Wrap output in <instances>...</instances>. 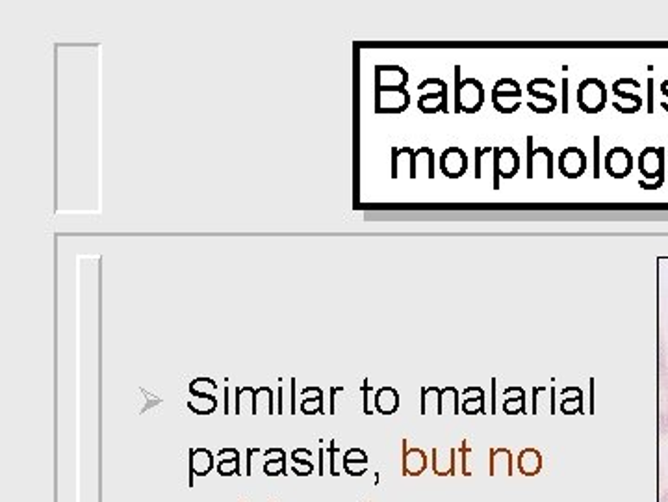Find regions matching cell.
Listing matches in <instances>:
<instances>
[{
  "instance_id": "obj_13",
  "label": "cell",
  "mask_w": 668,
  "mask_h": 502,
  "mask_svg": "<svg viewBox=\"0 0 668 502\" xmlns=\"http://www.w3.org/2000/svg\"><path fill=\"white\" fill-rule=\"evenodd\" d=\"M239 452L236 448H221L217 452V463H215V471L220 473V476H234L239 473Z\"/></svg>"
},
{
  "instance_id": "obj_36",
  "label": "cell",
  "mask_w": 668,
  "mask_h": 502,
  "mask_svg": "<svg viewBox=\"0 0 668 502\" xmlns=\"http://www.w3.org/2000/svg\"><path fill=\"white\" fill-rule=\"evenodd\" d=\"M362 391H364V413L371 415V408H370V385H368V381H366V385L362 387Z\"/></svg>"
},
{
  "instance_id": "obj_16",
  "label": "cell",
  "mask_w": 668,
  "mask_h": 502,
  "mask_svg": "<svg viewBox=\"0 0 668 502\" xmlns=\"http://www.w3.org/2000/svg\"><path fill=\"white\" fill-rule=\"evenodd\" d=\"M463 413L483 415L485 413V391L481 387H466L463 391Z\"/></svg>"
},
{
  "instance_id": "obj_31",
  "label": "cell",
  "mask_w": 668,
  "mask_h": 502,
  "mask_svg": "<svg viewBox=\"0 0 668 502\" xmlns=\"http://www.w3.org/2000/svg\"><path fill=\"white\" fill-rule=\"evenodd\" d=\"M537 155H546V158H548L546 177L551 181V179L555 177V175H553V162H555V160H553V153L550 151V147H546V145H540L538 149H535V157H537Z\"/></svg>"
},
{
  "instance_id": "obj_20",
  "label": "cell",
  "mask_w": 668,
  "mask_h": 502,
  "mask_svg": "<svg viewBox=\"0 0 668 502\" xmlns=\"http://www.w3.org/2000/svg\"><path fill=\"white\" fill-rule=\"evenodd\" d=\"M522 97V89L520 84L514 79H499L494 84L492 88V101H502V99H512V101H520Z\"/></svg>"
},
{
  "instance_id": "obj_39",
  "label": "cell",
  "mask_w": 668,
  "mask_h": 502,
  "mask_svg": "<svg viewBox=\"0 0 668 502\" xmlns=\"http://www.w3.org/2000/svg\"><path fill=\"white\" fill-rule=\"evenodd\" d=\"M661 502H668V491L663 493V497H661Z\"/></svg>"
},
{
  "instance_id": "obj_12",
  "label": "cell",
  "mask_w": 668,
  "mask_h": 502,
  "mask_svg": "<svg viewBox=\"0 0 668 502\" xmlns=\"http://www.w3.org/2000/svg\"><path fill=\"white\" fill-rule=\"evenodd\" d=\"M368 465H370V459L362 448H349L344 454V473L349 476H362L368 473Z\"/></svg>"
},
{
  "instance_id": "obj_27",
  "label": "cell",
  "mask_w": 668,
  "mask_h": 502,
  "mask_svg": "<svg viewBox=\"0 0 668 502\" xmlns=\"http://www.w3.org/2000/svg\"><path fill=\"white\" fill-rule=\"evenodd\" d=\"M215 387H217V385H215L212 379L197 378L196 381H191L190 391L193 396H197V394H208V389H215Z\"/></svg>"
},
{
  "instance_id": "obj_15",
  "label": "cell",
  "mask_w": 668,
  "mask_h": 502,
  "mask_svg": "<svg viewBox=\"0 0 668 502\" xmlns=\"http://www.w3.org/2000/svg\"><path fill=\"white\" fill-rule=\"evenodd\" d=\"M418 106L424 113H448V84H442L438 94H427L418 99Z\"/></svg>"
},
{
  "instance_id": "obj_17",
  "label": "cell",
  "mask_w": 668,
  "mask_h": 502,
  "mask_svg": "<svg viewBox=\"0 0 668 502\" xmlns=\"http://www.w3.org/2000/svg\"><path fill=\"white\" fill-rule=\"evenodd\" d=\"M264 454H266L264 474H268V476L286 474V452L283 448H268Z\"/></svg>"
},
{
  "instance_id": "obj_6",
  "label": "cell",
  "mask_w": 668,
  "mask_h": 502,
  "mask_svg": "<svg viewBox=\"0 0 668 502\" xmlns=\"http://www.w3.org/2000/svg\"><path fill=\"white\" fill-rule=\"evenodd\" d=\"M557 166H559V172L566 179H579L587 172L589 162H587V155L583 149L570 145L561 153V157L557 160Z\"/></svg>"
},
{
  "instance_id": "obj_34",
  "label": "cell",
  "mask_w": 668,
  "mask_h": 502,
  "mask_svg": "<svg viewBox=\"0 0 668 502\" xmlns=\"http://www.w3.org/2000/svg\"><path fill=\"white\" fill-rule=\"evenodd\" d=\"M598 157H600V136L594 138V179L600 177V169H598Z\"/></svg>"
},
{
  "instance_id": "obj_23",
  "label": "cell",
  "mask_w": 668,
  "mask_h": 502,
  "mask_svg": "<svg viewBox=\"0 0 668 502\" xmlns=\"http://www.w3.org/2000/svg\"><path fill=\"white\" fill-rule=\"evenodd\" d=\"M188 408L197 415H210L214 413V409L217 408V400L212 394H197L196 400H191Z\"/></svg>"
},
{
  "instance_id": "obj_5",
  "label": "cell",
  "mask_w": 668,
  "mask_h": 502,
  "mask_svg": "<svg viewBox=\"0 0 668 502\" xmlns=\"http://www.w3.org/2000/svg\"><path fill=\"white\" fill-rule=\"evenodd\" d=\"M605 169L613 179H625L629 173L633 172V155L629 153V149L622 145L611 147L605 155Z\"/></svg>"
},
{
  "instance_id": "obj_18",
  "label": "cell",
  "mask_w": 668,
  "mask_h": 502,
  "mask_svg": "<svg viewBox=\"0 0 668 502\" xmlns=\"http://www.w3.org/2000/svg\"><path fill=\"white\" fill-rule=\"evenodd\" d=\"M375 409L383 415H394L400 409V393L392 387H383L377 391Z\"/></svg>"
},
{
  "instance_id": "obj_22",
  "label": "cell",
  "mask_w": 668,
  "mask_h": 502,
  "mask_svg": "<svg viewBox=\"0 0 668 502\" xmlns=\"http://www.w3.org/2000/svg\"><path fill=\"white\" fill-rule=\"evenodd\" d=\"M325 454H327V458H325L327 473L331 474V476H340L341 471H344V456H341V452L338 450L336 441H331Z\"/></svg>"
},
{
  "instance_id": "obj_32",
  "label": "cell",
  "mask_w": 668,
  "mask_h": 502,
  "mask_svg": "<svg viewBox=\"0 0 668 502\" xmlns=\"http://www.w3.org/2000/svg\"><path fill=\"white\" fill-rule=\"evenodd\" d=\"M613 94H615L616 97H620V99H629V101H633V104H637V106H642V99H640L639 95H633V94H628V91H622V89H620L616 84H613Z\"/></svg>"
},
{
  "instance_id": "obj_28",
  "label": "cell",
  "mask_w": 668,
  "mask_h": 502,
  "mask_svg": "<svg viewBox=\"0 0 668 502\" xmlns=\"http://www.w3.org/2000/svg\"><path fill=\"white\" fill-rule=\"evenodd\" d=\"M492 151H494L492 145H487V147H479V145H475V179L483 177V175H481V162H483V155L492 153Z\"/></svg>"
},
{
  "instance_id": "obj_37",
  "label": "cell",
  "mask_w": 668,
  "mask_h": 502,
  "mask_svg": "<svg viewBox=\"0 0 668 502\" xmlns=\"http://www.w3.org/2000/svg\"><path fill=\"white\" fill-rule=\"evenodd\" d=\"M327 473V465H325V448H319V467H317V474L323 476Z\"/></svg>"
},
{
  "instance_id": "obj_8",
  "label": "cell",
  "mask_w": 668,
  "mask_h": 502,
  "mask_svg": "<svg viewBox=\"0 0 668 502\" xmlns=\"http://www.w3.org/2000/svg\"><path fill=\"white\" fill-rule=\"evenodd\" d=\"M401 447H403V454H401V474H403V476H419V474H424L425 471H427V465H429L427 454H425L421 448H410L407 439L401 441Z\"/></svg>"
},
{
  "instance_id": "obj_11",
  "label": "cell",
  "mask_w": 668,
  "mask_h": 502,
  "mask_svg": "<svg viewBox=\"0 0 668 502\" xmlns=\"http://www.w3.org/2000/svg\"><path fill=\"white\" fill-rule=\"evenodd\" d=\"M488 469L490 476H512V452L509 448H490V458H488Z\"/></svg>"
},
{
  "instance_id": "obj_9",
  "label": "cell",
  "mask_w": 668,
  "mask_h": 502,
  "mask_svg": "<svg viewBox=\"0 0 668 502\" xmlns=\"http://www.w3.org/2000/svg\"><path fill=\"white\" fill-rule=\"evenodd\" d=\"M215 467L214 454L208 448H191L190 450V488H193V476H206Z\"/></svg>"
},
{
  "instance_id": "obj_29",
  "label": "cell",
  "mask_w": 668,
  "mask_h": 502,
  "mask_svg": "<svg viewBox=\"0 0 668 502\" xmlns=\"http://www.w3.org/2000/svg\"><path fill=\"white\" fill-rule=\"evenodd\" d=\"M535 138L533 136H527V179L531 181L535 175H533V158H535V145H533Z\"/></svg>"
},
{
  "instance_id": "obj_19",
  "label": "cell",
  "mask_w": 668,
  "mask_h": 502,
  "mask_svg": "<svg viewBox=\"0 0 668 502\" xmlns=\"http://www.w3.org/2000/svg\"><path fill=\"white\" fill-rule=\"evenodd\" d=\"M292 473L298 474V476H308V474H312L316 471V465L312 463V452L308 450V448H295L292 452Z\"/></svg>"
},
{
  "instance_id": "obj_10",
  "label": "cell",
  "mask_w": 668,
  "mask_h": 502,
  "mask_svg": "<svg viewBox=\"0 0 668 502\" xmlns=\"http://www.w3.org/2000/svg\"><path fill=\"white\" fill-rule=\"evenodd\" d=\"M431 467L436 476H453L457 474V448H449L442 454L440 448H433L431 452Z\"/></svg>"
},
{
  "instance_id": "obj_26",
  "label": "cell",
  "mask_w": 668,
  "mask_h": 502,
  "mask_svg": "<svg viewBox=\"0 0 668 502\" xmlns=\"http://www.w3.org/2000/svg\"><path fill=\"white\" fill-rule=\"evenodd\" d=\"M457 456H460V474L472 476V447L468 445V439H464Z\"/></svg>"
},
{
  "instance_id": "obj_30",
  "label": "cell",
  "mask_w": 668,
  "mask_h": 502,
  "mask_svg": "<svg viewBox=\"0 0 668 502\" xmlns=\"http://www.w3.org/2000/svg\"><path fill=\"white\" fill-rule=\"evenodd\" d=\"M527 94L531 95L533 99H540L542 103L551 104V106H555V108H557V99L553 97V95H550V94H542V91H537V89L533 88V86H529V84H527Z\"/></svg>"
},
{
  "instance_id": "obj_14",
  "label": "cell",
  "mask_w": 668,
  "mask_h": 502,
  "mask_svg": "<svg viewBox=\"0 0 668 502\" xmlns=\"http://www.w3.org/2000/svg\"><path fill=\"white\" fill-rule=\"evenodd\" d=\"M542 454L537 448H523L516 458L518 471L523 476H537L542 471Z\"/></svg>"
},
{
  "instance_id": "obj_2",
  "label": "cell",
  "mask_w": 668,
  "mask_h": 502,
  "mask_svg": "<svg viewBox=\"0 0 668 502\" xmlns=\"http://www.w3.org/2000/svg\"><path fill=\"white\" fill-rule=\"evenodd\" d=\"M576 97L577 106L585 113H589V116H594V113H600L607 106L609 89L600 79L590 77V79L581 80V84L577 86Z\"/></svg>"
},
{
  "instance_id": "obj_3",
  "label": "cell",
  "mask_w": 668,
  "mask_h": 502,
  "mask_svg": "<svg viewBox=\"0 0 668 502\" xmlns=\"http://www.w3.org/2000/svg\"><path fill=\"white\" fill-rule=\"evenodd\" d=\"M494 190H499V179L516 177L520 172V153L511 145L505 147H494Z\"/></svg>"
},
{
  "instance_id": "obj_35",
  "label": "cell",
  "mask_w": 668,
  "mask_h": 502,
  "mask_svg": "<svg viewBox=\"0 0 668 502\" xmlns=\"http://www.w3.org/2000/svg\"><path fill=\"white\" fill-rule=\"evenodd\" d=\"M562 113H568V79H562Z\"/></svg>"
},
{
  "instance_id": "obj_7",
  "label": "cell",
  "mask_w": 668,
  "mask_h": 502,
  "mask_svg": "<svg viewBox=\"0 0 668 502\" xmlns=\"http://www.w3.org/2000/svg\"><path fill=\"white\" fill-rule=\"evenodd\" d=\"M440 172L444 173L448 179H460L464 173L468 172V155L464 153V149L451 145L440 157Z\"/></svg>"
},
{
  "instance_id": "obj_33",
  "label": "cell",
  "mask_w": 668,
  "mask_h": 502,
  "mask_svg": "<svg viewBox=\"0 0 668 502\" xmlns=\"http://www.w3.org/2000/svg\"><path fill=\"white\" fill-rule=\"evenodd\" d=\"M256 454H260V448H247V458H245V462H247V465H245V476H251V474H253V456H256Z\"/></svg>"
},
{
  "instance_id": "obj_4",
  "label": "cell",
  "mask_w": 668,
  "mask_h": 502,
  "mask_svg": "<svg viewBox=\"0 0 668 502\" xmlns=\"http://www.w3.org/2000/svg\"><path fill=\"white\" fill-rule=\"evenodd\" d=\"M375 103V110L379 113H400L407 110L410 97L405 88L385 86V88H377Z\"/></svg>"
},
{
  "instance_id": "obj_24",
  "label": "cell",
  "mask_w": 668,
  "mask_h": 502,
  "mask_svg": "<svg viewBox=\"0 0 668 502\" xmlns=\"http://www.w3.org/2000/svg\"><path fill=\"white\" fill-rule=\"evenodd\" d=\"M514 398L503 400V411L507 415L526 413V391L522 387H514Z\"/></svg>"
},
{
  "instance_id": "obj_38",
  "label": "cell",
  "mask_w": 668,
  "mask_h": 502,
  "mask_svg": "<svg viewBox=\"0 0 668 502\" xmlns=\"http://www.w3.org/2000/svg\"><path fill=\"white\" fill-rule=\"evenodd\" d=\"M425 153L429 155V179H434V153L433 149L425 145Z\"/></svg>"
},
{
  "instance_id": "obj_21",
  "label": "cell",
  "mask_w": 668,
  "mask_h": 502,
  "mask_svg": "<svg viewBox=\"0 0 668 502\" xmlns=\"http://www.w3.org/2000/svg\"><path fill=\"white\" fill-rule=\"evenodd\" d=\"M301 411L305 415L323 413V391L317 387H307L302 389Z\"/></svg>"
},
{
  "instance_id": "obj_25",
  "label": "cell",
  "mask_w": 668,
  "mask_h": 502,
  "mask_svg": "<svg viewBox=\"0 0 668 502\" xmlns=\"http://www.w3.org/2000/svg\"><path fill=\"white\" fill-rule=\"evenodd\" d=\"M572 398H562L561 411L566 415H576L583 411V393L579 387H572Z\"/></svg>"
},
{
  "instance_id": "obj_1",
  "label": "cell",
  "mask_w": 668,
  "mask_h": 502,
  "mask_svg": "<svg viewBox=\"0 0 668 502\" xmlns=\"http://www.w3.org/2000/svg\"><path fill=\"white\" fill-rule=\"evenodd\" d=\"M485 104V88L477 79L460 80V65H455V112L477 113Z\"/></svg>"
}]
</instances>
